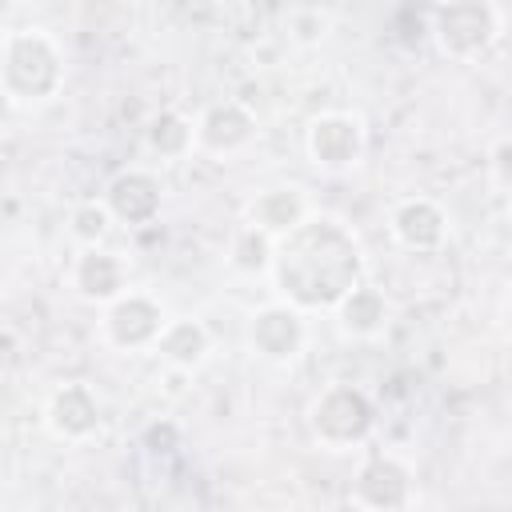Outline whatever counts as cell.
Segmentation results:
<instances>
[{"instance_id":"cell-18","label":"cell","mask_w":512,"mask_h":512,"mask_svg":"<svg viewBox=\"0 0 512 512\" xmlns=\"http://www.w3.org/2000/svg\"><path fill=\"white\" fill-rule=\"evenodd\" d=\"M272 248H276V240H268L264 232H256V228H240L236 232V244H232V264L240 268V272H260V268H272Z\"/></svg>"},{"instance_id":"cell-2","label":"cell","mask_w":512,"mask_h":512,"mask_svg":"<svg viewBox=\"0 0 512 512\" xmlns=\"http://www.w3.org/2000/svg\"><path fill=\"white\" fill-rule=\"evenodd\" d=\"M0 84L12 108L48 104L64 84V56L40 28H8L0 56Z\"/></svg>"},{"instance_id":"cell-7","label":"cell","mask_w":512,"mask_h":512,"mask_svg":"<svg viewBox=\"0 0 512 512\" xmlns=\"http://www.w3.org/2000/svg\"><path fill=\"white\" fill-rule=\"evenodd\" d=\"M248 340L252 348L272 360V364H284L292 360L300 348H304V320H300V308L292 304H264L252 312V324H248Z\"/></svg>"},{"instance_id":"cell-5","label":"cell","mask_w":512,"mask_h":512,"mask_svg":"<svg viewBox=\"0 0 512 512\" xmlns=\"http://www.w3.org/2000/svg\"><path fill=\"white\" fill-rule=\"evenodd\" d=\"M164 328H168L164 308L148 292H124L104 312V336L116 348H156Z\"/></svg>"},{"instance_id":"cell-1","label":"cell","mask_w":512,"mask_h":512,"mask_svg":"<svg viewBox=\"0 0 512 512\" xmlns=\"http://www.w3.org/2000/svg\"><path fill=\"white\" fill-rule=\"evenodd\" d=\"M360 240L336 216H308L272 248V284L292 308H336L360 288Z\"/></svg>"},{"instance_id":"cell-19","label":"cell","mask_w":512,"mask_h":512,"mask_svg":"<svg viewBox=\"0 0 512 512\" xmlns=\"http://www.w3.org/2000/svg\"><path fill=\"white\" fill-rule=\"evenodd\" d=\"M108 220H112V212H108L104 204L88 200V204H80V208L72 212V236H76L80 244L96 248V244L108 236Z\"/></svg>"},{"instance_id":"cell-3","label":"cell","mask_w":512,"mask_h":512,"mask_svg":"<svg viewBox=\"0 0 512 512\" xmlns=\"http://www.w3.org/2000/svg\"><path fill=\"white\" fill-rule=\"evenodd\" d=\"M372 420H376L372 416V400L360 388H352V384L324 388L312 400V408H308V424H312L316 440L328 444V448H352V444H360L372 432Z\"/></svg>"},{"instance_id":"cell-11","label":"cell","mask_w":512,"mask_h":512,"mask_svg":"<svg viewBox=\"0 0 512 512\" xmlns=\"http://www.w3.org/2000/svg\"><path fill=\"white\" fill-rule=\"evenodd\" d=\"M256 136V116L240 100H220L196 120V148L204 152H236Z\"/></svg>"},{"instance_id":"cell-13","label":"cell","mask_w":512,"mask_h":512,"mask_svg":"<svg viewBox=\"0 0 512 512\" xmlns=\"http://www.w3.org/2000/svg\"><path fill=\"white\" fill-rule=\"evenodd\" d=\"M104 208L124 224H148L160 212V180L144 168H128L108 184Z\"/></svg>"},{"instance_id":"cell-21","label":"cell","mask_w":512,"mask_h":512,"mask_svg":"<svg viewBox=\"0 0 512 512\" xmlns=\"http://www.w3.org/2000/svg\"><path fill=\"white\" fill-rule=\"evenodd\" d=\"M504 332H508V336H512V300H508V304H504Z\"/></svg>"},{"instance_id":"cell-17","label":"cell","mask_w":512,"mask_h":512,"mask_svg":"<svg viewBox=\"0 0 512 512\" xmlns=\"http://www.w3.org/2000/svg\"><path fill=\"white\" fill-rule=\"evenodd\" d=\"M192 144H196V124H192L188 116H180V112H172V108L160 112V116H152V124H148V148H152V152L176 160V156H184Z\"/></svg>"},{"instance_id":"cell-4","label":"cell","mask_w":512,"mask_h":512,"mask_svg":"<svg viewBox=\"0 0 512 512\" xmlns=\"http://www.w3.org/2000/svg\"><path fill=\"white\" fill-rule=\"evenodd\" d=\"M432 36L444 56L476 60L484 56L500 36V12L492 4L468 0V4H444L432 12Z\"/></svg>"},{"instance_id":"cell-8","label":"cell","mask_w":512,"mask_h":512,"mask_svg":"<svg viewBox=\"0 0 512 512\" xmlns=\"http://www.w3.org/2000/svg\"><path fill=\"white\" fill-rule=\"evenodd\" d=\"M44 424L60 440H88L100 428V400L84 380L60 384L44 404Z\"/></svg>"},{"instance_id":"cell-15","label":"cell","mask_w":512,"mask_h":512,"mask_svg":"<svg viewBox=\"0 0 512 512\" xmlns=\"http://www.w3.org/2000/svg\"><path fill=\"white\" fill-rule=\"evenodd\" d=\"M336 316H340V328H344L348 336L368 340V336L384 332V324H388V300H384L380 288L360 284V288H352V292L336 304Z\"/></svg>"},{"instance_id":"cell-20","label":"cell","mask_w":512,"mask_h":512,"mask_svg":"<svg viewBox=\"0 0 512 512\" xmlns=\"http://www.w3.org/2000/svg\"><path fill=\"white\" fill-rule=\"evenodd\" d=\"M492 172H496V180L512 192V136L496 144V152H492Z\"/></svg>"},{"instance_id":"cell-10","label":"cell","mask_w":512,"mask_h":512,"mask_svg":"<svg viewBox=\"0 0 512 512\" xmlns=\"http://www.w3.org/2000/svg\"><path fill=\"white\" fill-rule=\"evenodd\" d=\"M392 236L408 252H436L448 236V216L428 196H408L392 208Z\"/></svg>"},{"instance_id":"cell-14","label":"cell","mask_w":512,"mask_h":512,"mask_svg":"<svg viewBox=\"0 0 512 512\" xmlns=\"http://www.w3.org/2000/svg\"><path fill=\"white\" fill-rule=\"evenodd\" d=\"M72 288L96 304L120 300L128 292L124 288V260L116 252H104V248H84L72 264Z\"/></svg>"},{"instance_id":"cell-9","label":"cell","mask_w":512,"mask_h":512,"mask_svg":"<svg viewBox=\"0 0 512 512\" xmlns=\"http://www.w3.org/2000/svg\"><path fill=\"white\" fill-rule=\"evenodd\" d=\"M408 496H412V476L392 456H376L356 472L352 500L368 512H400L408 504Z\"/></svg>"},{"instance_id":"cell-6","label":"cell","mask_w":512,"mask_h":512,"mask_svg":"<svg viewBox=\"0 0 512 512\" xmlns=\"http://www.w3.org/2000/svg\"><path fill=\"white\" fill-rule=\"evenodd\" d=\"M308 156L316 168H328V172H340V168H352L360 164L364 156V124L356 116H344V112H328V116H316L308 124Z\"/></svg>"},{"instance_id":"cell-12","label":"cell","mask_w":512,"mask_h":512,"mask_svg":"<svg viewBox=\"0 0 512 512\" xmlns=\"http://www.w3.org/2000/svg\"><path fill=\"white\" fill-rule=\"evenodd\" d=\"M312 212H308V200H304V192L300 188H264V192H256L252 200H248V208H244V224L248 228H256V232H264L268 240H280V236H288L296 224H304Z\"/></svg>"},{"instance_id":"cell-16","label":"cell","mask_w":512,"mask_h":512,"mask_svg":"<svg viewBox=\"0 0 512 512\" xmlns=\"http://www.w3.org/2000/svg\"><path fill=\"white\" fill-rule=\"evenodd\" d=\"M156 352L176 368H196L208 356V332L200 320H168V328L156 340Z\"/></svg>"}]
</instances>
